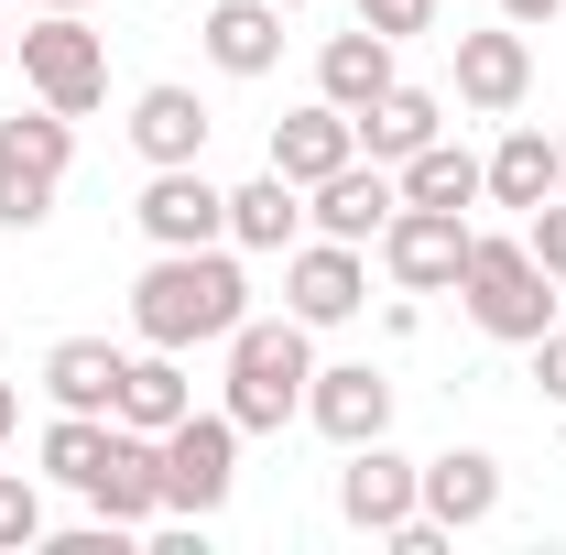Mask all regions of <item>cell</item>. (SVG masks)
Masks as SVG:
<instances>
[{"instance_id": "7a4b0ae2", "label": "cell", "mask_w": 566, "mask_h": 555, "mask_svg": "<svg viewBox=\"0 0 566 555\" xmlns=\"http://www.w3.org/2000/svg\"><path fill=\"white\" fill-rule=\"evenodd\" d=\"M305 381H316V327L305 316H240L229 327V425L240 436H283L305 415Z\"/></svg>"}, {"instance_id": "8992f818", "label": "cell", "mask_w": 566, "mask_h": 555, "mask_svg": "<svg viewBox=\"0 0 566 555\" xmlns=\"http://www.w3.org/2000/svg\"><path fill=\"white\" fill-rule=\"evenodd\" d=\"M76 164V121L66 109H33V121H0V229H44L55 186Z\"/></svg>"}, {"instance_id": "4316f807", "label": "cell", "mask_w": 566, "mask_h": 555, "mask_svg": "<svg viewBox=\"0 0 566 555\" xmlns=\"http://www.w3.org/2000/svg\"><path fill=\"white\" fill-rule=\"evenodd\" d=\"M44 545V490L22 480V469H0V555Z\"/></svg>"}, {"instance_id": "2e32d148", "label": "cell", "mask_w": 566, "mask_h": 555, "mask_svg": "<svg viewBox=\"0 0 566 555\" xmlns=\"http://www.w3.org/2000/svg\"><path fill=\"white\" fill-rule=\"evenodd\" d=\"M491 512H501V458H491V447H447V458H424V523L480 534Z\"/></svg>"}, {"instance_id": "9a60e30c", "label": "cell", "mask_w": 566, "mask_h": 555, "mask_svg": "<svg viewBox=\"0 0 566 555\" xmlns=\"http://www.w3.org/2000/svg\"><path fill=\"white\" fill-rule=\"evenodd\" d=\"M305 197H316V240H359V251H370V240H381V229H392V208H403V186H392V164H338V175H327V186H305Z\"/></svg>"}, {"instance_id": "9c48e42d", "label": "cell", "mask_w": 566, "mask_h": 555, "mask_svg": "<svg viewBox=\"0 0 566 555\" xmlns=\"http://www.w3.org/2000/svg\"><path fill=\"white\" fill-rule=\"evenodd\" d=\"M142 240L153 251H208V240H229V186H208L197 164H153V186L132 197Z\"/></svg>"}, {"instance_id": "836d02e7", "label": "cell", "mask_w": 566, "mask_h": 555, "mask_svg": "<svg viewBox=\"0 0 566 555\" xmlns=\"http://www.w3.org/2000/svg\"><path fill=\"white\" fill-rule=\"evenodd\" d=\"M22 11H87V0H22Z\"/></svg>"}, {"instance_id": "e575fe53", "label": "cell", "mask_w": 566, "mask_h": 555, "mask_svg": "<svg viewBox=\"0 0 566 555\" xmlns=\"http://www.w3.org/2000/svg\"><path fill=\"white\" fill-rule=\"evenodd\" d=\"M556 197H566V132H556Z\"/></svg>"}, {"instance_id": "5bb4252c", "label": "cell", "mask_w": 566, "mask_h": 555, "mask_svg": "<svg viewBox=\"0 0 566 555\" xmlns=\"http://www.w3.org/2000/svg\"><path fill=\"white\" fill-rule=\"evenodd\" d=\"M458 98L501 121V109H523L534 98V44H523V22H491V33H458Z\"/></svg>"}, {"instance_id": "ac0fdd59", "label": "cell", "mask_w": 566, "mask_h": 555, "mask_svg": "<svg viewBox=\"0 0 566 555\" xmlns=\"http://www.w3.org/2000/svg\"><path fill=\"white\" fill-rule=\"evenodd\" d=\"M197 33H208L218 76H273L283 66V0H218Z\"/></svg>"}, {"instance_id": "cb8c5ba5", "label": "cell", "mask_w": 566, "mask_h": 555, "mask_svg": "<svg viewBox=\"0 0 566 555\" xmlns=\"http://www.w3.org/2000/svg\"><path fill=\"white\" fill-rule=\"evenodd\" d=\"M392 186H403V208H480V153L436 132L424 153H403V164H392Z\"/></svg>"}, {"instance_id": "52a82bcc", "label": "cell", "mask_w": 566, "mask_h": 555, "mask_svg": "<svg viewBox=\"0 0 566 555\" xmlns=\"http://www.w3.org/2000/svg\"><path fill=\"white\" fill-rule=\"evenodd\" d=\"M338 458H349V469H338V523H349V534H392V523L424 512V458H392V436L338 447Z\"/></svg>"}, {"instance_id": "d4e9b609", "label": "cell", "mask_w": 566, "mask_h": 555, "mask_svg": "<svg viewBox=\"0 0 566 555\" xmlns=\"http://www.w3.org/2000/svg\"><path fill=\"white\" fill-rule=\"evenodd\" d=\"M359 142H370V164H403V153H424L436 142V87H381L370 109H359Z\"/></svg>"}, {"instance_id": "d6986e66", "label": "cell", "mask_w": 566, "mask_h": 555, "mask_svg": "<svg viewBox=\"0 0 566 555\" xmlns=\"http://www.w3.org/2000/svg\"><path fill=\"white\" fill-rule=\"evenodd\" d=\"M120 370H132V348H109V338H55L44 348L55 415H109V404H120Z\"/></svg>"}, {"instance_id": "277c9868", "label": "cell", "mask_w": 566, "mask_h": 555, "mask_svg": "<svg viewBox=\"0 0 566 555\" xmlns=\"http://www.w3.org/2000/svg\"><path fill=\"white\" fill-rule=\"evenodd\" d=\"M153 447H164V523L229 512V490H240V425H229V404L218 415H175Z\"/></svg>"}, {"instance_id": "5b68a950", "label": "cell", "mask_w": 566, "mask_h": 555, "mask_svg": "<svg viewBox=\"0 0 566 555\" xmlns=\"http://www.w3.org/2000/svg\"><path fill=\"white\" fill-rule=\"evenodd\" d=\"M22 76H33L44 109L87 121V109L109 98V44L87 33V11H33V22H22Z\"/></svg>"}, {"instance_id": "7402d4cb", "label": "cell", "mask_w": 566, "mask_h": 555, "mask_svg": "<svg viewBox=\"0 0 566 555\" xmlns=\"http://www.w3.org/2000/svg\"><path fill=\"white\" fill-rule=\"evenodd\" d=\"M120 425H142V436H164L175 415H197V392H186V348H142L132 370H120V404H109Z\"/></svg>"}, {"instance_id": "7c38bea8", "label": "cell", "mask_w": 566, "mask_h": 555, "mask_svg": "<svg viewBox=\"0 0 566 555\" xmlns=\"http://www.w3.org/2000/svg\"><path fill=\"white\" fill-rule=\"evenodd\" d=\"M305 425H316L327 447H370V436H392V381H381L370 359H316Z\"/></svg>"}, {"instance_id": "d6a6232c", "label": "cell", "mask_w": 566, "mask_h": 555, "mask_svg": "<svg viewBox=\"0 0 566 555\" xmlns=\"http://www.w3.org/2000/svg\"><path fill=\"white\" fill-rule=\"evenodd\" d=\"M0 66H11V0H0Z\"/></svg>"}, {"instance_id": "1f68e13d", "label": "cell", "mask_w": 566, "mask_h": 555, "mask_svg": "<svg viewBox=\"0 0 566 555\" xmlns=\"http://www.w3.org/2000/svg\"><path fill=\"white\" fill-rule=\"evenodd\" d=\"M11 425H22V392H11V381H0V436H11Z\"/></svg>"}, {"instance_id": "4fadbf2b", "label": "cell", "mask_w": 566, "mask_h": 555, "mask_svg": "<svg viewBox=\"0 0 566 555\" xmlns=\"http://www.w3.org/2000/svg\"><path fill=\"white\" fill-rule=\"evenodd\" d=\"M262 164H273L283 186H327L338 164H359V121L338 109V98H305V109L273 121V153H262Z\"/></svg>"}, {"instance_id": "ffe728a7", "label": "cell", "mask_w": 566, "mask_h": 555, "mask_svg": "<svg viewBox=\"0 0 566 555\" xmlns=\"http://www.w3.org/2000/svg\"><path fill=\"white\" fill-rule=\"evenodd\" d=\"M392 55H403V44L370 33V22H359V33H327V44H316V98H338V109L359 121V109L392 87Z\"/></svg>"}, {"instance_id": "603a6c76", "label": "cell", "mask_w": 566, "mask_h": 555, "mask_svg": "<svg viewBox=\"0 0 566 555\" xmlns=\"http://www.w3.org/2000/svg\"><path fill=\"white\" fill-rule=\"evenodd\" d=\"M294 229H305V186H283L273 164L251 186H229V240L240 251H294Z\"/></svg>"}, {"instance_id": "3957f363", "label": "cell", "mask_w": 566, "mask_h": 555, "mask_svg": "<svg viewBox=\"0 0 566 555\" xmlns=\"http://www.w3.org/2000/svg\"><path fill=\"white\" fill-rule=\"evenodd\" d=\"M458 294H469V327L501 348H534L556 327V273L534 262L523 229H469V262H458Z\"/></svg>"}, {"instance_id": "8fae6325", "label": "cell", "mask_w": 566, "mask_h": 555, "mask_svg": "<svg viewBox=\"0 0 566 555\" xmlns=\"http://www.w3.org/2000/svg\"><path fill=\"white\" fill-rule=\"evenodd\" d=\"M458 262H469V208H392L381 273L403 294H458Z\"/></svg>"}, {"instance_id": "4dcf8cb0", "label": "cell", "mask_w": 566, "mask_h": 555, "mask_svg": "<svg viewBox=\"0 0 566 555\" xmlns=\"http://www.w3.org/2000/svg\"><path fill=\"white\" fill-rule=\"evenodd\" d=\"M566 0H501V22H523V33H534V22H556Z\"/></svg>"}, {"instance_id": "f546056e", "label": "cell", "mask_w": 566, "mask_h": 555, "mask_svg": "<svg viewBox=\"0 0 566 555\" xmlns=\"http://www.w3.org/2000/svg\"><path fill=\"white\" fill-rule=\"evenodd\" d=\"M534 392L566 415V327H545V338H534Z\"/></svg>"}, {"instance_id": "44dd1931", "label": "cell", "mask_w": 566, "mask_h": 555, "mask_svg": "<svg viewBox=\"0 0 566 555\" xmlns=\"http://www.w3.org/2000/svg\"><path fill=\"white\" fill-rule=\"evenodd\" d=\"M480 197H491V208H545V197H556V132L512 121V132H501V153L480 164Z\"/></svg>"}, {"instance_id": "e0dca14e", "label": "cell", "mask_w": 566, "mask_h": 555, "mask_svg": "<svg viewBox=\"0 0 566 555\" xmlns=\"http://www.w3.org/2000/svg\"><path fill=\"white\" fill-rule=\"evenodd\" d=\"M208 98L197 87H142L132 98V153L142 164H208Z\"/></svg>"}, {"instance_id": "30bf717a", "label": "cell", "mask_w": 566, "mask_h": 555, "mask_svg": "<svg viewBox=\"0 0 566 555\" xmlns=\"http://www.w3.org/2000/svg\"><path fill=\"white\" fill-rule=\"evenodd\" d=\"M87 512L120 523V534H153L164 523V447L142 425H120V415H109V458L87 469Z\"/></svg>"}, {"instance_id": "d590c367", "label": "cell", "mask_w": 566, "mask_h": 555, "mask_svg": "<svg viewBox=\"0 0 566 555\" xmlns=\"http://www.w3.org/2000/svg\"><path fill=\"white\" fill-rule=\"evenodd\" d=\"M283 11H305V0H283Z\"/></svg>"}, {"instance_id": "83f0119b", "label": "cell", "mask_w": 566, "mask_h": 555, "mask_svg": "<svg viewBox=\"0 0 566 555\" xmlns=\"http://www.w3.org/2000/svg\"><path fill=\"white\" fill-rule=\"evenodd\" d=\"M523 240H534V262H545V273H556V294H566V197L523 208Z\"/></svg>"}, {"instance_id": "f1b7e54d", "label": "cell", "mask_w": 566, "mask_h": 555, "mask_svg": "<svg viewBox=\"0 0 566 555\" xmlns=\"http://www.w3.org/2000/svg\"><path fill=\"white\" fill-rule=\"evenodd\" d=\"M359 22L392 33V44H415V33H436V0H359Z\"/></svg>"}, {"instance_id": "ba28073f", "label": "cell", "mask_w": 566, "mask_h": 555, "mask_svg": "<svg viewBox=\"0 0 566 555\" xmlns=\"http://www.w3.org/2000/svg\"><path fill=\"white\" fill-rule=\"evenodd\" d=\"M359 305H370V262H359V240H294V251H283V316H305V327H349Z\"/></svg>"}, {"instance_id": "6da1fadb", "label": "cell", "mask_w": 566, "mask_h": 555, "mask_svg": "<svg viewBox=\"0 0 566 555\" xmlns=\"http://www.w3.org/2000/svg\"><path fill=\"white\" fill-rule=\"evenodd\" d=\"M251 316V273L229 262V240L208 251H153L132 283V338L142 348H229V327Z\"/></svg>"}, {"instance_id": "484cf974", "label": "cell", "mask_w": 566, "mask_h": 555, "mask_svg": "<svg viewBox=\"0 0 566 555\" xmlns=\"http://www.w3.org/2000/svg\"><path fill=\"white\" fill-rule=\"evenodd\" d=\"M109 458V415H55L44 425V480H66V490H87V469Z\"/></svg>"}]
</instances>
